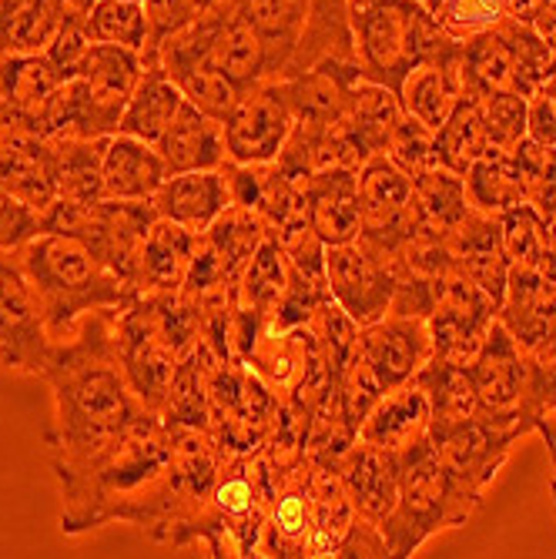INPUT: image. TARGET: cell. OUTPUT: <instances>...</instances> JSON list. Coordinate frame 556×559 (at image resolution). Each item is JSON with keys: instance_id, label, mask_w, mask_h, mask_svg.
I'll use <instances>...</instances> for the list:
<instances>
[{"instance_id": "cell-1", "label": "cell", "mask_w": 556, "mask_h": 559, "mask_svg": "<svg viewBox=\"0 0 556 559\" xmlns=\"http://www.w3.org/2000/svg\"><path fill=\"white\" fill-rule=\"evenodd\" d=\"M55 399L44 442L50 469H71L155 413L134 392L115 342V312H91L78 332L50 345L40 376Z\"/></svg>"}, {"instance_id": "cell-2", "label": "cell", "mask_w": 556, "mask_h": 559, "mask_svg": "<svg viewBox=\"0 0 556 559\" xmlns=\"http://www.w3.org/2000/svg\"><path fill=\"white\" fill-rule=\"evenodd\" d=\"M171 436L162 413L141 416L125 436L108 442L91 460L58 469L61 533L84 536L91 530L128 523L138 499L158 483L168 466Z\"/></svg>"}, {"instance_id": "cell-3", "label": "cell", "mask_w": 556, "mask_h": 559, "mask_svg": "<svg viewBox=\"0 0 556 559\" xmlns=\"http://www.w3.org/2000/svg\"><path fill=\"white\" fill-rule=\"evenodd\" d=\"M17 262L40 301L47 332L64 342L91 312H118L138 298V288L97 259V251L71 231H40L21 251Z\"/></svg>"}, {"instance_id": "cell-4", "label": "cell", "mask_w": 556, "mask_h": 559, "mask_svg": "<svg viewBox=\"0 0 556 559\" xmlns=\"http://www.w3.org/2000/svg\"><path fill=\"white\" fill-rule=\"evenodd\" d=\"M356 61L366 81L399 94L413 68L452 47V37L423 0H345Z\"/></svg>"}, {"instance_id": "cell-5", "label": "cell", "mask_w": 556, "mask_h": 559, "mask_svg": "<svg viewBox=\"0 0 556 559\" xmlns=\"http://www.w3.org/2000/svg\"><path fill=\"white\" fill-rule=\"evenodd\" d=\"M275 489L279 473L262 452L225 455L209 496L194 513L188 546H209V556L215 559H251Z\"/></svg>"}, {"instance_id": "cell-6", "label": "cell", "mask_w": 556, "mask_h": 559, "mask_svg": "<svg viewBox=\"0 0 556 559\" xmlns=\"http://www.w3.org/2000/svg\"><path fill=\"white\" fill-rule=\"evenodd\" d=\"M480 506L457 479L446 473L433 439L416 442L399 455V499L395 510L379 526L389 556H413L436 533L463 526Z\"/></svg>"}, {"instance_id": "cell-7", "label": "cell", "mask_w": 556, "mask_h": 559, "mask_svg": "<svg viewBox=\"0 0 556 559\" xmlns=\"http://www.w3.org/2000/svg\"><path fill=\"white\" fill-rule=\"evenodd\" d=\"M556 50L543 34L517 17H502L496 27L463 40V97H483L493 91L530 94L549 78Z\"/></svg>"}, {"instance_id": "cell-8", "label": "cell", "mask_w": 556, "mask_h": 559, "mask_svg": "<svg viewBox=\"0 0 556 559\" xmlns=\"http://www.w3.org/2000/svg\"><path fill=\"white\" fill-rule=\"evenodd\" d=\"M476 385V416L520 432H540L533 413V359L499 319L470 362Z\"/></svg>"}, {"instance_id": "cell-9", "label": "cell", "mask_w": 556, "mask_h": 559, "mask_svg": "<svg viewBox=\"0 0 556 559\" xmlns=\"http://www.w3.org/2000/svg\"><path fill=\"white\" fill-rule=\"evenodd\" d=\"M115 342L121 366L147 409L162 413L185 352L171 338L162 312V295H138L115 312Z\"/></svg>"}, {"instance_id": "cell-10", "label": "cell", "mask_w": 556, "mask_h": 559, "mask_svg": "<svg viewBox=\"0 0 556 559\" xmlns=\"http://www.w3.org/2000/svg\"><path fill=\"white\" fill-rule=\"evenodd\" d=\"M356 178L363 201V228L356 241L376 251L379 259L395 262L399 248L416 231L413 178L399 165H392L386 155H372Z\"/></svg>"}, {"instance_id": "cell-11", "label": "cell", "mask_w": 556, "mask_h": 559, "mask_svg": "<svg viewBox=\"0 0 556 559\" xmlns=\"http://www.w3.org/2000/svg\"><path fill=\"white\" fill-rule=\"evenodd\" d=\"M527 432L489 423L483 416H466L457 423H439L429 429L433 449L439 455V463L446 466V473L457 479L470 496L483 499L486 489L493 486L496 473L502 469V463L510 460L513 445L523 439Z\"/></svg>"}, {"instance_id": "cell-12", "label": "cell", "mask_w": 556, "mask_h": 559, "mask_svg": "<svg viewBox=\"0 0 556 559\" xmlns=\"http://www.w3.org/2000/svg\"><path fill=\"white\" fill-rule=\"evenodd\" d=\"M50 345L55 338L17 255H0V369L40 379Z\"/></svg>"}, {"instance_id": "cell-13", "label": "cell", "mask_w": 556, "mask_h": 559, "mask_svg": "<svg viewBox=\"0 0 556 559\" xmlns=\"http://www.w3.org/2000/svg\"><path fill=\"white\" fill-rule=\"evenodd\" d=\"M225 151L235 165H272L295 128V111L288 105L285 84L269 78L251 87L235 111L222 121Z\"/></svg>"}, {"instance_id": "cell-14", "label": "cell", "mask_w": 556, "mask_h": 559, "mask_svg": "<svg viewBox=\"0 0 556 559\" xmlns=\"http://www.w3.org/2000/svg\"><path fill=\"white\" fill-rule=\"evenodd\" d=\"M499 316V305L466 275L452 272L442 278L436 305L429 312V335H433V355L449 362L470 366L483 338L489 335L493 322Z\"/></svg>"}, {"instance_id": "cell-15", "label": "cell", "mask_w": 556, "mask_h": 559, "mask_svg": "<svg viewBox=\"0 0 556 559\" xmlns=\"http://www.w3.org/2000/svg\"><path fill=\"white\" fill-rule=\"evenodd\" d=\"M326 282H329V295L335 298V305L359 329L389 316L392 292H395V269L392 262L379 259L366 245L359 241L329 245Z\"/></svg>"}, {"instance_id": "cell-16", "label": "cell", "mask_w": 556, "mask_h": 559, "mask_svg": "<svg viewBox=\"0 0 556 559\" xmlns=\"http://www.w3.org/2000/svg\"><path fill=\"white\" fill-rule=\"evenodd\" d=\"M316 492H312V460L306 455L292 473L282 476L262 536L256 543L259 559H306L316 539Z\"/></svg>"}, {"instance_id": "cell-17", "label": "cell", "mask_w": 556, "mask_h": 559, "mask_svg": "<svg viewBox=\"0 0 556 559\" xmlns=\"http://www.w3.org/2000/svg\"><path fill=\"white\" fill-rule=\"evenodd\" d=\"M359 352L372 366L382 389H395L416 379V372L433 359L429 322L416 316H386L359 329Z\"/></svg>"}, {"instance_id": "cell-18", "label": "cell", "mask_w": 556, "mask_h": 559, "mask_svg": "<svg viewBox=\"0 0 556 559\" xmlns=\"http://www.w3.org/2000/svg\"><path fill=\"white\" fill-rule=\"evenodd\" d=\"M446 248L457 272L476 282L499 305L502 295H507V278H510V259H507V248H502L499 218L470 209L446 231Z\"/></svg>"}, {"instance_id": "cell-19", "label": "cell", "mask_w": 556, "mask_h": 559, "mask_svg": "<svg viewBox=\"0 0 556 559\" xmlns=\"http://www.w3.org/2000/svg\"><path fill=\"white\" fill-rule=\"evenodd\" d=\"M463 40H457L406 74L399 87V105L410 118H416L436 134L452 115V108L463 100Z\"/></svg>"}, {"instance_id": "cell-20", "label": "cell", "mask_w": 556, "mask_h": 559, "mask_svg": "<svg viewBox=\"0 0 556 559\" xmlns=\"http://www.w3.org/2000/svg\"><path fill=\"white\" fill-rule=\"evenodd\" d=\"M339 476L356 516L382 526L399 499V455L356 439L342 455Z\"/></svg>"}, {"instance_id": "cell-21", "label": "cell", "mask_w": 556, "mask_h": 559, "mask_svg": "<svg viewBox=\"0 0 556 559\" xmlns=\"http://www.w3.org/2000/svg\"><path fill=\"white\" fill-rule=\"evenodd\" d=\"M507 332L527 348L536 352L540 345L556 338V282L530 272V269H510L507 295L499 301L496 316Z\"/></svg>"}, {"instance_id": "cell-22", "label": "cell", "mask_w": 556, "mask_h": 559, "mask_svg": "<svg viewBox=\"0 0 556 559\" xmlns=\"http://www.w3.org/2000/svg\"><path fill=\"white\" fill-rule=\"evenodd\" d=\"M429 429H433L429 399H426L423 385L416 379H410V382L389 389L376 402V409L359 426V439L369 445H379L392 455H402L416 442L429 439Z\"/></svg>"}, {"instance_id": "cell-23", "label": "cell", "mask_w": 556, "mask_h": 559, "mask_svg": "<svg viewBox=\"0 0 556 559\" xmlns=\"http://www.w3.org/2000/svg\"><path fill=\"white\" fill-rule=\"evenodd\" d=\"M329 61H356L345 0H309V14L279 78H298Z\"/></svg>"}, {"instance_id": "cell-24", "label": "cell", "mask_w": 556, "mask_h": 559, "mask_svg": "<svg viewBox=\"0 0 556 559\" xmlns=\"http://www.w3.org/2000/svg\"><path fill=\"white\" fill-rule=\"evenodd\" d=\"M309 205V222L326 245H348L363 228V201L356 171H322L298 181Z\"/></svg>"}, {"instance_id": "cell-25", "label": "cell", "mask_w": 556, "mask_h": 559, "mask_svg": "<svg viewBox=\"0 0 556 559\" xmlns=\"http://www.w3.org/2000/svg\"><path fill=\"white\" fill-rule=\"evenodd\" d=\"M151 201H155L158 218H168L194 235H205L212 228V222L232 205V194H228V181L218 168V171L168 175Z\"/></svg>"}, {"instance_id": "cell-26", "label": "cell", "mask_w": 556, "mask_h": 559, "mask_svg": "<svg viewBox=\"0 0 556 559\" xmlns=\"http://www.w3.org/2000/svg\"><path fill=\"white\" fill-rule=\"evenodd\" d=\"M158 155L168 165V175L181 171H218L228 162L225 151V128L218 118L198 111L194 105H181L178 118L155 144Z\"/></svg>"}, {"instance_id": "cell-27", "label": "cell", "mask_w": 556, "mask_h": 559, "mask_svg": "<svg viewBox=\"0 0 556 559\" xmlns=\"http://www.w3.org/2000/svg\"><path fill=\"white\" fill-rule=\"evenodd\" d=\"M198 248V235L158 218L147 228L141 251H138V292L141 295H175L185 285Z\"/></svg>"}, {"instance_id": "cell-28", "label": "cell", "mask_w": 556, "mask_h": 559, "mask_svg": "<svg viewBox=\"0 0 556 559\" xmlns=\"http://www.w3.org/2000/svg\"><path fill=\"white\" fill-rule=\"evenodd\" d=\"M100 165H105V194L118 201H151L168 178L158 147L131 134H111Z\"/></svg>"}, {"instance_id": "cell-29", "label": "cell", "mask_w": 556, "mask_h": 559, "mask_svg": "<svg viewBox=\"0 0 556 559\" xmlns=\"http://www.w3.org/2000/svg\"><path fill=\"white\" fill-rule=\"evenodd\" d=\"M141 74H144L141 50H131L121 44H91L74 78H81L87 84L91 97L97 100V108L115 124H121L128 97L134 94Z\"/></svg>"}, {"instance_id": "cell-30", "label": "cell", "mask_w": 556, "mask_h": 559, "mask_svg": "<svg viewBox=\"0 0 556 559\" xmlns=\"http://www.w3.org/2000/svg\"><path fill=\"white\" fill-rule=\"evenodd\" d=\"M316 352H319V342L309 329H292V332L262 329V335L248 352L245 366L256 372L282 402L295 392L301 376L309 372Z\"/></svg>"}, {"instance_id": "cell-31", "label": "cell", "mask_w": 556, "mask_h": 559, "mask_svg": "<svg viewBox=\"0 0 556 559\" xmlns=\"http://www.w3.org/2000/svg\"><path fill=\"white\" fill-rule=\"evenodd\" d=\"M105 141H71L50 138L55 144V185L58 198L78 209H97L105 201Z\"/></svg>"}, {"instance_id": "cell-32", "label": "cell", "mask_w": 556, "mask_h": 559, "mask_svg": "<svg viewBox=\"0 0 556 559\" xmlns=\"http://www.w3.org/2000/svg\"><path fill=\"white\" fill-rule=\"evenodd\" d=\"M181 105H185V97L171 84V78L158 64H151V68H144L134 94L128 97L118 134H131L147 144H158L165 138V131L171 128V121L178 118Z\"/></svg>"}, {"instance_id": "cell-33", "label": "cell", "mask_w": 556, "mask_h": 559, "mask_svg": "<svg viewBox=\"0 0 556 559\" xmlns=\"http://www.w3.org/2000/svg\"><path fill=\"white\" fill-rule=\"evenodd\" d=\"M292 278V262L285 255V248L275 235H265L259 251L251 255V262L241 269L238 285H235V305L245 312L256 316L262 325H269L275 305Z\"/></svg>"}, {"instance_id": "cell-34", "label": "cell", "mask_w": 556, "mask_h": 559, "mask_svg": "<svg viewBox=\"0 0 556 559\" xmlns=\"http://www.w3.org/2000/svg\"><path fill=\"white\" fill-rule=\"evenodd\" d=\"M502 248H507L510 269H530L556 282V228L543 218L530 201L513 212L499 215Z\"/></svg>"}, {"instance_id": "cell-35", "label": "cell", "mask_w": 556, "mask_h": 559, "mask_svg": "<svg viewBox=\"0 0 556 559\" xmlns=\"http://www.w3.org/2000/svg\"><path fill=\"white\" fill-rule=\"evenodd\" d=\"M235 8L241 21L262 40L269 55V71L272 78H279L301 34V24H306L309 0H235Z\"/></svg>"}, {"instance_id": "cell-36", "label": "cell", "mask_w": 556, "mask_h": 559, "mask_svg": "<svg viewBox=\"0 0 556 559\" xmlns=\"http://www.w3.org/2000/svg\"><path fill=\"white\" fill-rule=\"evenodd\" d=\"M466 198L476 212H486L493 218L513 212L527 201L520 168L513 162V151H496L489 147L486 155L463 175Z\"/></svg>"}, {"instance_id": "cell-37", "label": "cell", "mask_w": 556, "mask_h": 559, "mask_svg": "<svg viewBox=\"0 0 556 559\" xmlns=\"http://www.w3.org/2000/svg\"><path fill=\"white\" fill-rule=\"evenodd\" d=\"M61 24V0H0V55H37Z\"/></svg>"}, {"instance_id": "cell-38", "label": "cell", "mask_w": 556, "mask_h": 559, "mask_svg": "<svg viewBox=\"0 0 556 559\" xmlns=\"http://www.w3.org/2000/svg\"><path fill=\"white\" fill-rule=\"evenodd\" d=\"M64 81L68 78L40 50L37 55H0V91H4L8 105L31 121L40 118L50 94Z\"/></svg>"}, {"instance_id": "cell-39", "label": "cell", "mask_w": 556, "mask_h": 559, "mask_svg": "<svg viewBox=\"0 0 556 559\" xmlns=\"http://www.w3.org/2000/svg\"><path fill=\"white\" fill-rule=\"evenodd\" d=\"M416 382L423 385V392L429 399L433 426L476 416V385H473L470 366L433 355V359L416 372Z\"/></svg>"}, {"instance_id": "cell-40", "label": "cell", "mask_w": 556, "mask_h": 559, "mask_svg": "<svg viewBox=\"0 0 556 559\" xmlns=\"http://www.w3.org/2000/svg\"><path fill=\"white\" fill-rule=\"evenodd\" d=\"M413 209L416 222L433 231H449L473 205L466 198L463 175L449 171V168H429L419 178H413Z\"/></svg>"}, {"instance_id": "cell-41", "label": "cell", "mask_w": 556, "mask_h": 559, "mask_svg": "<svg viewBox=\"0 0 556 559\" xmlns=\"http://www.w3.org/2000/svg\"><path fill=\"white\" fill-rule=\"evenodd\" d=\"M265 235H269V228H265V222L256 212H248L241 205H228L201 238L209 241V248L215 251L218 262L225 265L228 278L238 285L241 269L251 262V255L259 251Z\"/></svg>"}, {"instance_id": "cell-42", "label": "cell", "mask_w": 556, "mask_h": 559, "mask_svg": "<svg viewBox=\"0 0 556 559\" xmlns=\"http://www.w3.org/2000/svg\"><path fill=\"white\" fill-rule=\"evenodd\" d=\"M486 151H489V141L483 131L476 97H463L460 105L452 108V115L446 118V124L436 131V158L442 168L466 175Z\"/></svg>"}, {"instance_id": "cell-43", "label": "cell", "mask_w": 556, "mask_h": 559, "mask_svg": "<svg viewBox=\"0 0 556 559\" xmlns=\"http://www.w3.org/2000/svg\"><path fill=\"white\" fill-rule=\"evenodd\" d=\"M81 27L91 44H121L141 55L147 47V17L141 0H97Z\"/></svg>"}, {"instance_id": "cell-44", "label": "cell", "mask_w": 556, "mask_h": 559, "mask_svg": "<svg viewBox=\"0 0 556 559\" xmlns=\"http://www.w3.org/2000/svg\"><path fill=\"white\" fill-rule=\"evenodd\" d=\"M476 108H480V118H483L486 141L496 151H513L530 134V124H527V97H520L513 91L483 94V97H476Z\"/></svg>"}, {"instance_id": "cell-45", "label": "cell", "mask_w": 556, "mask_h": 559, "mask_svg": "<svg viewBox=\"0 0 556 559\" xmlns=\"http://www.w3.org/2000/svg\"><path fill=\"white\" fill-rule=\"evenodd\" d=\"M335 389H339V399H342L345 416L352 419V426H356V429L366 423V416L376 409V402L386 395L382 382L376 379V372H372V366L366 362V355L359 352V345H356V352L348 355V362L339 369Z\"/></svg>"}, {"instance_id": "cell-46", "label": "cell", "mask_w": 556, "mask_h": 559, "mask_svg": "<svg viewBox=\"0 0 556 559\" xmlns=\"http://www.w3.org/2000/svg\"><path fill=\"white\" fill-rule=\"evenodd\" d=\"M426 8L452 37H473L510 17V0H426Z\"/></svg>"}, {"instance_id": "cell-47", "label": "cell", "mask_w": 556, "mask_h": 559, "mask_svg": "<svg viewBox=\"0 0 556 559\" xmlns=\"http://www.w3.org/2000/svg\"><path fill=\"white\" fill-rule=\"evenodd\" d=\"M386 158H389L392 165H399L410 178H419L423 171L439 168V158H436V134H433L426 124H419L416 118L402 115V121H399L395 131L389 134Z\"/></svg>"}, {"instance_id": "cell-48", "label": "cell", "mask_w": 556, "mask_h": 559, "mask_svg": "<svg viewBox=\"0 0 556 559\" xmlns=\"http://www.w3.org/2000/svg\"><path fill=\"white\" fill-rule=\"evenodd\" d=\"M306 329L316 335V342H319L322 355L329 359L332 372L339 376V369L348 362V355L356 352V345H359V325L339 309L335 298H326Z\"/></svg>"}, {"instance_id": "cell-49", "label": "cell", "mask_w": 556, "mask_h": 559, "mask_svg": "<svg viewBox=\"0 0 556 559\" xmlns=\"http://www.w3.org/2000/svg\"><path fill=\"white\" fill-rule=\"evenodd\" d=\"M533 359V413L540 423V436L549 445L553 455V496H556V432L549 419L556 416V338L530 352Z\"/></svg>"}, {"instance_id": "cell-50", "label": "cell", "mask_w": 556, "mask_h": 559, "mask_svg": "<svg viewBox=\"0 0 556 559\" xmlns=\"http://www.w3.org/2000/svg\"><path fill=\"white\" fill-rule=\"evenodd\" d=\"M34 235H40V212L0 185V255H17Z\"/></svg>"}, {"instance_id": "cell-51", "label": "cell", "mask_w": 556, "mask_h": 559, "mask_svg": "<svg viewBox=\"0 0 556 559\" xmlns=\"http://www.w3.org/2000/svg\"><path fill=\"white\" fill-rule=\"evenodd\" d=\"M94 4H97V0H61L64 21H68V24H84V17L91 14Z\"/></svg>"}, {"instance_id": "cell-52", "label": "cell", "mask_w": 556, "mask_h": 559, "mask_svg": "<svg viewBox=\"0 0 556 559\" xmlns=\"http://www.w3.org/2000/svg\"><path fill=\"white\" fill-rule=\"evenodd\" d=\"M549 222H553V228H556V198H553V209H549V215H546Z\"/></svg>"}, {"instance_id": "cell-53", "label": "cell", "mask_w": 556, "mask_h": 559, "mask_svg": "<svg viewBox=\"0 0 556 559\" xmlns=\"http://www.w3.org/2000/svg\"><path fill=\"white\" fill-rule=\"evenodd\" d=\"M423 4H426V0H423Z\"/></svg>"}]
</instances>
